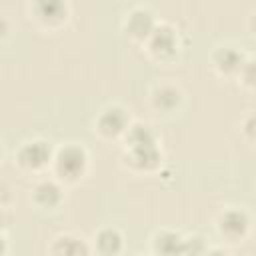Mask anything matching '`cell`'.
<instances>
[{"mask_svg":"<svg viewBox=\"0 0 256 256\" xmlns=\"http://www.w3.org/2000/svg\"><path fill=\"white\" fill-rule=\"evenodd\" d=\"M90 168V154L86 146L80 142H66L54 148L52 156V176L58 178L62 184H76L80 182Z\"/></svg>","mask_w":256,"mask_h":256,"instance_id":"cell-1","label":"cell"},{"mask_svg":"<svg viewBox=\"0 0 256 256\" xmlns=\"http://www.w3.org/2000/svg\"><path fill=\"white\" fill-rule=\"evenodd\" d=\"M54 148L50 140L46 138H32L18 146L14 152V164L24 174H42L50 168Z\"/></svg>","mask_w":256,"mask_h":256,"instance_id":"cell-2","label":"cell"},{"mask_svg":"<svg viewBox=\"0 0 256 256\" xmlns=\"http://www.w3.org/2000/svg\"><path fill=\"white\" fill-rule=\"evenodd\" d=\"M142 46H144L146 54L152 60H156V62H170L182 50L180 32L172 24L158 20V24L154 26V30L150 32V36L146 38V42Z\"/></svg>","mask_w":256,"mask_h":256,"instance_id":"cell-3","label":"cell"},{"mask_svg":"<svg viewBox=\"0 0 256 256\" xmlns=\"http://www.w3.org/2000/svg\"><path fill=\"white\" fill-rule=\"evenodd\" d=\"M214 226H216V234L220 236L222 242L240 244L248 238V234L252 230V216L248 214V210H244L240 206H228L218 212Z\"/></svg>","mask_w":256,"mask_h":256,"instance_id":"cell-4","label":"cell"},{"mask_svg":"<svg viewBox=\"0 0 256 256\" xmlns=\"http://www.w3.org/2000/svg\"><path fill=\"white\" fill-rule=\"evenodd\" d=\"M68 0H28L30 18L44 30H60L70 20Z\"/></svg>","mask_w":256,"mask_h":256,"instance_id":"cell-5","label":"cell"},{"mask_svg":"<svg viewBox=\"0 0 256 256\" xmlns=\"http://www.w3.org/2000/svg\"><path fill=\"white\" fill-rule=\"evenodd\" d=\"M130 122V112L122 104H108L94 116L92 128L102 140H118L124 136Z\"/></svg>","mask_w":256,"mask_h":256,"instance_id":"cell-6","label":"cell"},{"mask_svg":"<svg viewBox=\"0 0 256 256\" xmlns=\"http://www.w3.org/2000/svg\"><path fill=\"white\" fill-rule=\"evenodd\" d=\"M246 60H248V54L240 46L230 44V42L214 46V50L210 54V66H212V70L220 78H230V80H234L238 76V72L246 64Z\"/></svg>","mask_w":256,"mask_h":256,"instance_id":"cell-7","label":"cell"},{"mask_svg":"<svg viewBox=\"0 0 256 256\" xmlns=\"http://www.w3.org/2000/svg\"><path fill=\"white\" fill-rule=\"evenodd\" d=\"M156 24H158V18L150 8L134 6L122 18V34L134 44H144Z\"/></svg>","mask_w":256,"mask_h":256,"instance_id":"cell-8","label":"cell"},{"mask_svg":"<svg viewBox=\"0 0 256 256\" xmlns=\"http://www.w3.org/2000/svg\"><path fill=\"white\" fill-rule=\"evenodd\" d=\"M30 200L32 204L40 210V212H56L64 202H66V190L64 184L50 176V178H40L30 192Z\"/></svg>","mask_w":256,"mask_h":256,"instance_id":"cell-9","label":"cell"},{"mask_svg":"<svg viewBox=\"0 0 256 256\" xmlns=\"http://www.w3.org/2000/svg\"><path fill=\"white\" fill-rule=\"evenodd\" d=\"M122 162L132 172L152 174V172L160 170V166H162V152H160L158 144H154V146H140V148H124Z\"/></svg>","mask_w":256,"mask_h":256,"instance_id":"cell-10","label":"cell"},{"mask_svg":"<svg viewBox=\"0 0 256 256\" xmlns=\"http://www.w3.org/2000/svg\"><path fill=\"white\" fill-rule=\"evenodd\" d=\"M148 98H150L152 108H156L158 112H164V114H172V112H176L182 106L184 90L176 82L164 80V82H156L150 88Z\"/></svg>","mask_w":256,"mask_h":256,"instance_id":"cell-11","label":"cell"},{"mask_svg":"<svg viewBox=\"0 0 256 256\" xmlns=\"http://www.w3.org/2000/svg\"><path fill=\"white\" fill-rule=\"evenodd\" d=\"M46 252L54 254V256H88V254H92V246L86 238H82L74 232H62L52 238Z\"/></svg>","mask_w":256,"mask_h":256,"instance_id":"cell-12","label":"cell"},{"mask_svg":"<svg viewBox=\"0 0 256 256\" xmlns=\"http://www.w3.org/2000/svg\"><path fill=\"white\" fill-rule=\"evenodd\" d=\"M92 252L104 254V256H114L124 250V234L116 226H102L94 232V238L90 242Z\"/></svg>","mask_w":256,"mask_h":256,"instance_id":"cell-13","label":"cell"},{"mask_svg":"<svg viewBox=\"0 0 256 256\" xmlns=\"http://www.w3.org/2000/svg\"><path fill=\"white\" fill-rule=\"evenodd\" d=\"M150 250L154 254H184V234L172 228H160L150 238Z\"/></svg>","mask_w":256,"mask_h":256,"instance_id":"cell-14","label":"cell"},{"mask_svg":"<svg viewBox=\"0 0 256 256\" xmlns=\"http://www.w3.org/2000/svg\"><path fill=\"white\" fill-rule=\"evenodd\" d=\"M208 248H210V244L202 234L184 236V254H206Z\"/></svg>","mask_w":256,"mask_h":256,"instance_id":"cell-15","label":"cell"},{"mask_svg":"<svg viewBox=\"0 0 256 256\" xmlns=\"http://www.w3.org/2000/svg\"><path fill=\"white\" fill-rule=\"evenodd\" d=\"M234 80H238V84H240V88H244V90H252V86H254V62L248 58L246 60V64L242 66V70L238 72V76L234 78Z\"/></svg>","mask_w":256,"mask_h":256,"instance_id":"cell-16","label":"cell"},{"mask_svg":"<svg viewBox=\"0 0 256 256\" xmlns=\"http://www.w3.org/2000/svg\"><path fill=\"white\" fill-rule=\"evenodd\" d=\"M244 122H246V124H244V130H242V132H246V140L252 144V140H254V130H252V128H254V116L248 114Z\"/></svg>","mask_w":256,"mask_h":256,"instance_id":"cell-17","label":"cell"},{"mask_svg":"<svg viewBox=\"0 0 256 256\" xmlns=\"http://www.w3.org/2000/svg\"><path fill=\"white\" fill-rule=\"evenodd\" d=\"M8 36H10V22L6 16L0 14V42H4Z\"/></svg>","mask_w":256,"mask_h":256,"instance_id":"cell-18","label":"cell"},{"mask_svg":"<svg viewBox=\"0 0 256 256\" xmlns=\"http://www.w3.org/2000/svg\"><path fill=\"white\" fill-rule=\"evenodd\" d=\"M8 248H10V246H8L6 232H4V230H0V256H2V254H6V252H8Z\"/></svg>","mask_w":256,"mask_h":256,"instance_id":"cell-19","label":"cell"},{"mask_svg":"<svg viewBox=\"0 0 256 256\" xmlns=\"http://www.w3.org/2000/svg\"><path fill=\"white\" fill-rule=\"evenodd\" d=\"M8 208H0V230H6L8 226V214H6Z\"/></svg>","mask_w":256,"mask_h":256,"instance_id":"cell-20","label":"cell"},{"mask_svg":"<svg viewBox=\"0 0 256 256\" xmlns=\"http://www.w3.org/2000/svg\"><path fill=\"white\" fill-rule=\"evenodd\" d=\"M2 158H4V150H2V144H0V162H2Z\"/></svg>","mask_w":256,"mask_h":256,"instance_id":"cell-21","label":"cell"}]
</instances>
